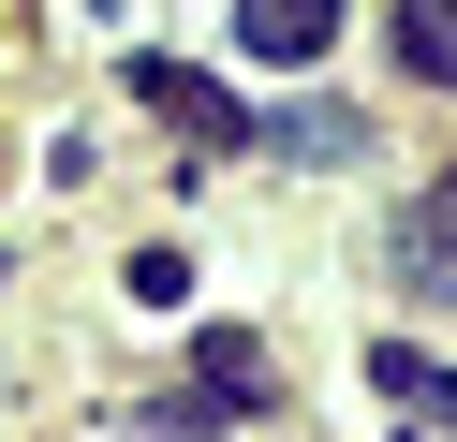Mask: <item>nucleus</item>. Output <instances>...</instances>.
I'll use <instances>...</instances> for the list:
<instances>
[{"label": "nucleus", "mask_w": 457, "mask_h": 442, "mask_svg": "<svg viewBox=\"0 0 457 442\" xmlns=\"http://www.w3.org/2000/svg\"><path fill=\"white\" fill-rule=\"evenodd\" d=\"M119 88L162 118V133H192L207 163H237V147H251V104H237L221 74H192V59H162V45H133V59H119Z\"/></svg>", "instance_id": "nucleus-1"}, {"label": "nucleus", "mask_w": 457, "mask_h": 442, "mask_svg": "<svg viewBox=\"0 0 457 442\" xmlns=\"http://www.w3.org/2000/svg\"><path fill=\"white\" fill-rule=\"evenodd\" d=\"M237 45L280 59V74H310V59L339 45V0H237Z\"/></svg>", "instance_id": "nucleus-3"}, {"label": "nucleus", "mask_w": 457, "mask_h": 442, "mask_svg": "<svg viewBox=\"0 0 457 442\" xmlns=\"http://www.w3.org/2000/svg\"><path fill=\"white\" fill-rule=\"evenodd\" d=\"M443 206H457V163H443Z\"/></svg>", "instance_id": "nucleus-8"}, {"label": "nucleus", "mask_w": 457, "mask_h": 442, "mask_svg": "<svg viewBox=\"0 0 457 442\" xmlns=\"http://www.w3.org/2000/svg\"><path fill=\"white\" fill-rule=\"evenodd\" d=\"M398 59L428 88H457V0H398Z\"/></svg>", "instance_id": "nucleus-7"}, {"label": "nucleus", "mask_w": 457, "mask_h": 442, "mask_svg": "<svg viewBox=\"0 0 457 442\" xmlns=\"http://www.w3.org/2000/svg\"><path fill=\"white\" fill-rule=\"evenodd\" d=\"M251 147H295V163H369V118H354V104H280V118H251Z\"/></svg>", "instance_id": "nucleus-4"}, {"label": "nucleus", "mask_w": 457, "mask_h": 442, "mask_svg": "<svg viewBox=\"0 0 457 442\" xmlns=\"http://www.w3.org/2000/svg\"><path fill=\"white\" fill-rule=\"evenodd\" d=\"M192 383H207V398H237V413H266V339L207 324V339H192Z\"/></svg>", "instance_id": "nucleus-6"}, {"label": "nucleus", "mask_w": 457, "mask_h": 442, "mask_svg": "<svg viewBox=\"0 0 457 442\" xmlns=\"http://www.w3.org/2000/svg\"><path fill=\"white\" fill-rule=\"evenodd\" d=\"M384 265H398V295H428V310H457V206H443V192H428V206H398Z\"/></svg>", "instance_id": "nucleus-2"}, {"label": "nucleus", "mask_w": 457, "mask_h": 442, "mask_svg": "<svg viewBox=\"0 0 457 442\" xmlns=\"http://www.w3.org/2000/svg\"><path fill=\"white\" fill-rule=\"evenodd\" d=\"M369 383L398 398V428H428V442L457 428V369H428V354H398V339H384V354H369Z\"/></svg>", "instance_id": "nucleus-5"}]
</instances>
